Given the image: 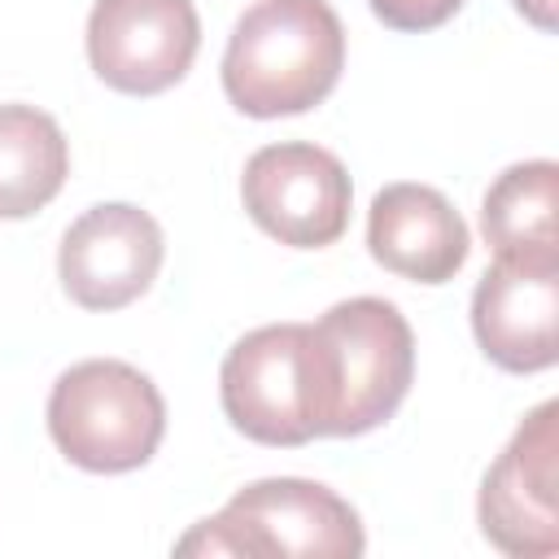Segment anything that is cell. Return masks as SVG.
I'll return each mask as SVG.
<instances>
[{"label":"cell","mask_w":559,"mask_h":559,"mask_svg":"<svg viewBox=\"0 0 559 559\" xmlns=\"http://www.w3.org/2000/svg\"><path fill=\"white\" fill-rule=\"evenodd\" d=\"M559 323V253L493 258L472 293V332L480 354L511 371L533 376L555 367Z\"/></svg>","instance_id":"10"},{"label":"cell","mask_w":559,"mask_h":559,"mask_svg":"<svg viewBox=\"0 0 559 559\" xmlns=\"http://www.w3.org/2000/svg\"><path fill=\"white\" fill-rule=\"evenodd\" d=\"M332 362L328 437H362L397 415L415 380V332L384 297H345L314 319Z\"/></svg>","instance_id":"5"},{"label":"cell","mask_w":559,"mask_h":559,"mask_svg":"<svg viewBox=\"0 0 559 559\" xmlns=\"http://www.w3.org/2000/svg\"><path fill=\"white\" fill-rule=\"evenodd\" d=\"M367 4L389 31H406V35L437 31L463 9V0H367Z\"/></svg>","instance_id":"14"},{"label":"cell","mask_w":559,"mask_h":559,"mask_svg":"<svg viewBox=\"0 0 559 559\" xmlns=\"http://www.w3.org/2000/svg\"><path fill=\"white\" fill-rule=\"evenodd\" d=\"M367 249L371 258L415 284H450L467 253L472 231L445 192L428 183H384L367 210Z\"/></svg>","instance_id":"11"},{"label":"cell","mask_w":559,"mask_h":559,"mask_svg":"<svg viewBox=\"0 0 559 559\" xmlns=\"http://www.w3.org/2000/svg\"><path fill=\"white\" fill-rule=\"evenodd\" d=\"M218 402L236 432L293 450L332 428V362L314 323L245 332L218 367Z\"/></svg>","instance_id":"2"},{"label":"cell","mask_w":559,"mask_h":559,"mask_svg":"<svg viewBox=\"0 0 559 559\" xmlns=\"http://www.w3.org/2000/svg\"><path fill=\"white\" fill-rule=\"evenodd\" d=\"M345 26L328 0H253L223 52V92L245 118H293L332 96Z\"/></svg>","instance_id":"1"},{"label":"cell","mask_w":559,"mask_h":559,"mask_svg":"<svg viewBox=\"0 0 559 559\" xmlns=\"http://www.w3.org/2000/svg\"><path fill=\"white\" fill-rule=\"evenodd\" d=\"M70 175V144L52 114L35 105H0V218L39 214Z\"/></svg>","instance_id":"12"},{"label":"cell","mask_w":559,"mask_h":559,"mask_svg":"<svg viewBox=\"0 0 559 559\" xmlns=\"http://www.w3.org/2000/svg\"><path fill=\"white\" fill-rule=\"evenodd\" d=\"M162 258L166 236L148 210L131 201H100L66 227L57 275L74 306L122 310L153 288Z\"/></svg>","instance_id":"9"},{"label":"cell","mask_w":559,"mask_h":559,"mask_svg":"<svg viewBox=\"0 0 559 559\" xmlns=\"http://www.w3.org/2000/svg\"><path fill=\"white\" fill-rule=\"evenodd\" d=\"M240 201L271 240L288 249H328L349 227L354 183L332 148L284 140L245 162Z\"/></svg>","instance_id":"7"},{"label":"cell","mask_w":559,"mask_h":559,"mask_svg":"<svg viewBox=\"0 0 559 559\" xmlns=\"http://www.w3.org/2000/svg\"><path fill=\"white\" fill-rule=\"evenodd\" d=\"M201 48L192 0H96L87 13V61L122 96L175 87Z\"/></svg>","instance_id":"8"},{"label":"cell","mask_w":559,"mask_h":559,"mask_svg":"<svg viewBox=\"0 0 559 559\" xmlns=\"http://www.w3.org/2000/svg\"><path fill=\"white\" fill-rule=\"evenodd\" d=\"M367 533L358 511L328 485L266 476L227 498V507L175 542V555L245 559H358Z\"/></svg>","instance_id":"3"},{"label":"cell","mask_w":559,"mask_h":559,"mask_svg":"<svg viewBox=\"0 0 559 559\" xmlns=\"http://www.w3.org/2000/svg\"><path fill=\"white\" fill-rule=\"evenodd\" d=\"M476 520L485 542L511 559L559 555V406L550 397L520 419L489 463Z\"/></svg>","instance_id":"6"},{"label":"cell","mask_w":559,"mask_h":559,"mask_svg":"<svg viewBox=\"0 0 559 559\" xmlns=\"http://www.w3.org/2000/svg\"><path fill=\"white\" fill-rule=\"evenodd\" d=\"M48 437L83 472H135L166 437L162 389L122 358H83L52 380Z\"/></svg>","instance_id":"4"},{"label":"cell","mask_w":559,"mask_h":559,"mask_svg":"<svg viewBox=\"0 0 559 559\" xmlns=\"http://www.w3.org/2000/svg\"><path fill=\"white\" fill-rule=\"evenodd\" d=\"M515 4V13L524 17V22H533L537 31H555L559 26V0H511Z\"/></svg>","instance_id":"15"},{"label":"cell","mask_w":559,"mask_h":559,"mask_svg":"<svg viewBox=\"0 0 559 559\" xmlns=\"http://www.w3.org/2000/svg\"><path fill=\"white\" fill-rule=\"evenodd\" d=\"M555 201H559V166L550 157L507 166L480 201V236L493 249V258L559 253Z\"/></svg>","instance_id":"13"}]
</instances>
